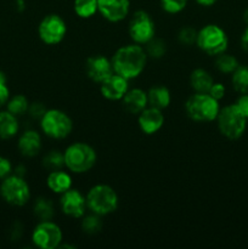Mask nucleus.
Listing matches in <instances>:
<instances>
[{"label":"nucleus","instance_id":"f257e3e1","mask_svg":"<svg viewBox=\"0 0 248 249\" xmlns=\"http://www.w3.org/2000/svg\"><path fill=\"white\" fill-rule=\"evenodd\" d=\"M111 61L114 73L129 80L139 77L145 70L147 53L139 44H130L119 48Z\"/></svg>","mask_w":248,"mask_h":249},{"label":"nucleus","instance_id":"f03ea898","mask_svg":"<svg viewBox=\"0 0 248 249\" xmlns=\"http://www.w3.org/2000/svg\"><path fill=\"white\" fill-rule=\"evenodd\" d=\"M186 114L195 122H212L218 117L220 106L219 101L208 92H196L185 104Z\"/></svg>","mask_w":248,"mask_h":249},{"label":"nucleus","instance_id":"7ed1b4c3","mask_svg":"<svg viewBox=\"0 0 248 249\" xmlns=\"http://www.w3.org/2000/svg\"><path fill=\"white\" fill-rule=\"evenodd\" d=\"M63 156H65L66 168L75 174L89 172L97 160L94 148L85 142L72 143L66 148Z\"/></svg>","mask_w":248,"mask_h":249},{"label":"nucleus","instance_id":"20e7f679","mask_svg":"<svg viewBox=\"0 0 248 249\" xmlns=\"http://www.w3.org/2000/svg\"><path fill=\"white\" fill-rule=\"evenodd\" d=\"M87 207L97 215H108L118 208V196L111 186L99 184L92 186L87 195Z\"/></svg>","mask_w":248,"mask_h":249},{"label":"nucleus","instance_id":"39448f33","mask_svg":"<svg viewBox=\"0 0 248 249\" xmlns=\"http://www.w3.org/2000/svg\"><path fill=\"white\" fill-rule=\"evenodd\" d=\"M221 135L229 140H237L247 128V118L240 112L236 105H229L219 111L215 119Z\"/></svg>","mask_w":248,"mask_h":249},{"label":"nucleus","instance_id":"423d86ee","mask_svg":"<svg viewBox=\"0 0 248 249\" xmlns=\"http://www.w3.org/2000/svg\"><path fill=\"white\" fill-rule=\"evenodd\" d=\"M196 44L202 51L211 56H218L225 53L229 39L225 31L216 24H207L197 32Z\"/></svg>","mask_w":248,"mask_h":249},{"label":"nucleus","instance_id":"0eeeda50","mask_svg":"<svg viewBox=\"0 0 248 249\" xmlns=\"http://www.w3.org/2000/svg\"><path fill=\"white\" fill-rule=\"evenodd\" d=\"M40 126L46 136L56 140L67 138L73 129V122L67 113L60 109H46L40 118Z\"/></svg>","mask_w":248,"mask_h":249},{"label":"nucleus","instance_id":"6e6552de","mask_svg":"<svg viewBox=\"0 0 248 249\" xmlns=\"http://www.w3.org/2000/svg\"><path fill=\"white\" fill-rule=\"evenodd\" d=\"M0 195L6 203L15 207H22L27 204L31 198V190L23 178L19 175H9L2 179Z\"/></svg>","mask_w":248,"mask_h":249},{"label":"nucleus","instance_id":"1a4fd4ad","mask_svg":"<svg viewBox=\"0 0 248 249\" xmlns=\"http://www.w3.org/2000/svg\"><path fill=\"white\" fill-rule=\"evenodd\" d=\"M32 242L40 249H55L62 242V231L51 220H41L32 232Z\"/></svg>","mask_w":248,"mask_h":249},{"label":"nucleus","instance_id":"9d476101","mask_svg":"<svg viewBox=\"0 0 248 249\" xmlns=\"http://www.w3.org/2000/svg\"><path fill=\"white\" fill-rule=\"evenodd\" d=\"M156 27L152 17L143 10H139L129 22V36L134 43L142 45L155 38Z\"/></svg>","mask_w":248,"mask_h":249},{"label":"nucleus","instance_id":"9b49d317","mask_svg":"<svg viewBox=\"0 0 248 249\" xmlns=\"http://www.w3.org/2000/svg\"><path fill=\"white\" fill-rule=\"evenodd\" d=\"M66 33H67V24L60 15H46L39 23V38L48 45H56L61 43L66 36Z\"/></svg>","mask_w":248,"mask_h":249},{"label":"nucleus","instance_id":"f8f14e48","mask_svg":"<svg viewBox=\"0 0 248 249\" xmlns=\"http://www.w3.org/2000/svg\"><path fill=\"white\" fill-rule=\"evenodd\" d=\"M60 207L62 213L71 218H83L87 209V198L78 190L70 189L61 195Z\"/></svg>","mask_w":248,"mask_h":249},{"label":"nucleus","instance_id":"ddd939ff","mask_svg":"<svg viewBox=\"0 0 248 249\" xmlns=\"http://www.w3.org/2000/svg\"><path fill=\"white\" fill-rule=\"evenodd\" d=\"M85 71H87L88 77L92 82L99 83V84H101L104 80H106L114 73L112 61L102 55H95L88 58L85 63Z\"/></svg>","mask_w":248,"mask_h":249},{"label":"nucleus","instance_id":"4468645a","mask_svg":"<svg viewBox=\"0 0 248 249\" xmlns=\"http://www.w3.org/2000/svg\"><path fill=\"white\" fill-rule=\"evenodd\" d=\"M97 9L107 21L119 22L128 16L130 0H97Z\"/></svg>","mask_w":248,"mask_h":249},{"label":"nucleus","instance_id":"2eb2a0df","mask_svg":"<svg viewBox=\"0 0 248 249\" xmlns=\"http://www.w3.org/2000/svg\"><path fill=\"white\" fill-rule=\"evenodd\" d=\"M100 90L105 99L111 100V101H118V100L123 99L124 95L129 90L128 79L117 73H113L111 77H108L100 84Z\"/></svg>","mask_w":248,"mask_h":249},{"label":"nucleus","instance_id":"dca6fc26","mask_svg":"<svg viewBox=\"0 0 248 249\" xmlns=\"http://www.w3.org/2000/svg\"><path fill=\"white\" fill-rule=\"evenodd\" d=\"M139 126L141 131L146 135H152L160 130V128L164 124V116L162 113V109L155 108V107H146L143 111L139 113Z\"/></svg>","mask_w":248,"mask_h":249},{"label":"nucleus","instance_id":"f3484780","mask_svg":"<svg viewBox=\"0 0 248 249\" xmlns=\"http://www.w3.org/2000/svg\"><path fill=\"white\" fill-rule=\"evenodd\" d=\"M17 146L24 157H34L41 150V138L35 130H27L19 136Z\"/></svg>","mask_w":248,"mask_h":249},{"label":"nucleus","instance_id":"a211bd4d","mask_svg":"<svg viewBox=\"0 0 248 249\" xmlns=\"http://www.w3.org/2000/svg\"><path fill=\"white\" fill-rule=\"evenodd\" d=\"M122 100H123L124 108L131 114H139L148 105L147 92H145L141 89H138V88L128 90Z\"/></svg>","mask_w":248,"mask_h":249},{"label":"nucleus","instance_id":"6ab92c4d","mask_svg":"<svg viewBox=\"0 0 248 249\" xmlns=\"http://www.w3.org/2000/svg\"><path fill=\"white\" fill-rule=\"evenodd\" d=\"M46 184L53 194L62 195L67 190L72 189V178L68 173L61 169L51 170L46 179Z\"/></svg>","mask_w":248,"mask_h":249},{"label":"nucleus","instance_id":"aec40b11","mask_svg":"<svg viewBox=\"0 0 248 249\" xmlns=\"http://www.w3.org/2000/svg\"><path fill=\"white\" fill-rule=\"evenodd\" d=\"M148 105L158 109L167 108L170 105V91L165 87H153L147 92Z\"/></svg>","mask_w":248,"mask_h":249},{"label":"nucleus","instance_id":"412c9836","mask_svg":"<svg viewBox=\"0 0 248 249\" xmlns=\"http://www.w3.org/2000/svg\"><path fill=\"white\" fill-rule=\"evenodd\" d=\"M213 83V77L203 68H197L190 75V84L196 92H208Z\"/></svg>","mask_w":248,"mask_h":249},{"label":"nucleus","instance_id":"4be33fe9","mask_svg":"<svg viewBox=\"0 0 248 249\" xmlns=\"http://www.w3.org/2000/svg\"><path fill=\"white\" fill-rule=\"evenodd\" d=\"M18 131L17 117L9 111H0V139H11Z\"/></svg>","mask_w":248,"mask_h":249},{"label":"nucleus","instance_id":"5701e85b","mask_svg":"<svg viewBox=\"0 0 248 249\" xmlns=\"http://www.w3.org/2000/svg\"><path fill=\"white\" fill-rule=\"evenodd\" d=\"M232 87L236 91L241 94H247L248 92V67L246 66H238L232 72Z\"/></svg>","mask_w":248,"mask_h":249},{"label":"nucleus","instance_id":"b1692460","mask_svg":"<svg viewBox=\"0 0 248 249\" xmlns=\"http://www.w3.org/2000/svg\"><path fill=\"white\" fill-rule=\"evenodd\" d=\"M97 11V0H74V12L80 18H90Z\"/></svg>","mask_w":248,"mask_h":249},{"label":"nucleus","instance_id":"393cba45","mask_svg":"<svg viewBox=\"0 0 248 249\" xmlns=\"http://www.w3.org/2000/svg\"><path fill=\"white\" fill-rule=\"evenodd\" d=\"M6 105L7 111L16 117L24 114L29 108L28 100H27V97L23 96V95H15L12 99H9Z\"/></svg>","mask_w":248,"mask_h":249},{"label":"nucleus","instance_id":"a878e982","mask_svg":"<svg viewBox=\"0 0 248 249\" xmlns=\"http://www.w3.org/2000/svg\"><path fill=\"white\" fill-rule=\"evenodd\" d=\"M34 214L41 220H51L53 216V204L50 199L39 198L34 204Z\"/></svg>","mask_w":248,"mask_h":249},{"label":"nucleus","instance_id":"bb28decb","mask_svg":"<svg viewBox=\"0 0 248 249\" xmlns=\"http://www.w3.org/2000/svg\"><path fill=\"white\" fill-rule=\"evenodd\" d=\"M215 66L218 71L229 74V73H232L240 65H238V61L235 56L223 53L216 56Z\"/></svg>","mask_w":248,"mask_h":249},{"label":"nucleus","instance_id":"cd10ccee","mask_svg":"<svg viewBox=\"0 0 248 249\" xmlns=\"http://www.w3.org/2000/svg\"><path fill=\"white\" fill-rule=\"evenodd\" d=\"M43 165L48 168L49 170H57L65 165V156L60 151H50L48 155L44 157Z\"/></svg>","mask_w":248,"mask_h":249},{"label":"nucleus","instance_id":"c85d7f7f","mask_svg":"<svg viewBox=\"0 0 248 249\" xmlns=\"http://www.w3.org/2000/svg\"><path fill=\"white\" fill-rule=\"evenodd\" d=\"M102 228V221L100 219V215L94 214V215L85 216L82 221V229L84 232L90 233V235H94L97 233Z\"/></svg>","mask_w":248,"mask_h":249},{"label":"nucleus","instance_id":"c756f323","mask_svg":"<svg viewBox=\"0 0 248 249\" xmlns=\"http://www.w3.org/2000/svg\"><path fill=\"white\" fill-rule=\"evenodd\" d=\"M147 56L151 57L159 58L165 53V44L160 39H155L150 40L147 43Z\"/></svg>","mask_w":248,"mask_h":249},{"label":"nucleus","instance_id":"7c9ffc66","mask_svg":"<svg viewBox=\"0 0 248 249\" xmlns=\"http://www.w3.org/2000/svg\"><path fill=\"white\" fill-rule=\"evenodd\" d=\"M189 0H160V6L168 14H177L186 7Z\"/></svg>","mask_w":248,"mask_h":249},{"label":"nucleus","instance_id":"2f4dec72","mask_svg":"<svg viewBox=\"0 0 248 249\" xmlns=\"http://www.w3.org/2000/svg\"><path fill=\"white\" fill-rule=\"evenodd\" d=\"M197 39V32L191 27H185L179 32V40L180 43L185 44V45H191V44L196 43Z\"/></svg>","mask_w":248,"mask_h":249},{"label":"nucleus","instance_id":"473e14b6","mask_svg":"<svg viewBox=\"0 0 248 249\" xmlns=\"http://www.w3.org/2000/svg\"><path fill=\"white\" fill-rule=\"evenodd\" d=\"M208 94L219 101V100H221L225 96V87L221 83H213L212 88L209 89Z\"/></svg>","mask_w":248,"mask_h":249},{"label":"nucleus","instance_id":"72a5a7b5","mask_svg":"<svg viewBox=\"0 0 248 249\" xmlns=\"http://www.w3.org/2000/svg\"><path fill=\"white\" fill-rule=\"evenodd\" d=\"M11 170H12L11 162H10L7 158L0 156V179H5L6 177H9Z\"/></svg>","mask_w":248,"mask_h":249},{"label":"nucleus","instance_id":"f704fd0d","mask_svg":"<svg viewBox=\"0 0 248 249\" xmlns=\"http://www.w3.org/2000/svg\"><path fill=\"white\" fill-rule=\"evenodd\" d=\"M236 107L240 109L241 113L248 119V92L247 94H242L236 101Z\"/></svg>","mask_w":248,"mask_h":249},{"label":"nucleus","instance_id":"c9c22d12","mask_svg":"<svg viewBox=\"0 0 248 249\" xmlns=\"http://www.w3.org/2000/svg\"><path fill=\"white\" fill-rule=\"evenodd\" d=\"M28 111L29 113H31V116L34 117V118H41V117L44 116V113L46 112V108L44 107L43 104H40V102H35V104H33L32 106H29Z\"/></svg>","mask_w":248,"mask_h":249},{"label":"nucleus","instance_id":"e433bc0d","mask_svg":"<svg viewBox=\"0 0 248 249\" xmlns=\"http://www.w3.org/2000/svg\"><path fill=\"white\" fill-rule=\"evenodd\" d=\"M10 99V90L6 83H0V108L7 104Z\"/></svg>","mask_w":248,"mask_h":249},{"label":"nucleus","instance_id":"4c0bfd02","mask_svg":"<svg viewBox=\"0 0 248 249\" xmlns=\"http://www.w3.org/2000/svg\"><path fill=\"white\" fill-rule=\"evenodd\" d=\"M241 45H242V49L248 53V26L247 28L243 31L242 36H241Z\"/></svg>","mask_w":248,"mask_h":249},{"label":"nucleus","instance_id":"58836bf2","mask_svg":"<svg viewBox=\"0 0 248 249\" xmlns=\"http://www.w3.org/2000/svg\"><path fill=\"white\" fill-rule=\"evenodd\" d=\"M198 5H202V6H212V5L215 4L218 0H195Z\"/></svg>","mask_w":248,"mask_h":249},{"label":"nucleus","instance_id":"ea45409f","mask_svg":"<svg viewBox=\"0 0 248 249\" xmlns=\"http://www.w3.org/2000/svg\"><path fill=\"white\" fill-rule=\"evenodd\" d=\"M0 83H6V77L1 71H0Z\"/></svg>","mask_w":248,"mask_h":249},{"label":"nucleus","instance_id":"a19ab883","mask_svg":"<svg viewBox=\"0 0 248 249\" xmlns=\"http://www.w3.org/2000/svg\"><path fill=\"white\" fill-rule=\"evenodd\" d=\"M17 2H18V5H19V10H22L23 9V0H17Z\"/></svg>","mask_w":248,"mask_h":249},{"label":"nucleus","instance_id":"79ce46f5","mask_svg":"<svg viewBox=\"0 0 248 249\" xmlns=\"http://www.w3.org/2000/svg\"><path fill=\"white\" fill-rule=\"evenodd\" d=\"M245 21L247 22V24H248V9L246 10V12H245Z\"/></svg>","mask_w":248,"mask_h":249}]
</instances>
